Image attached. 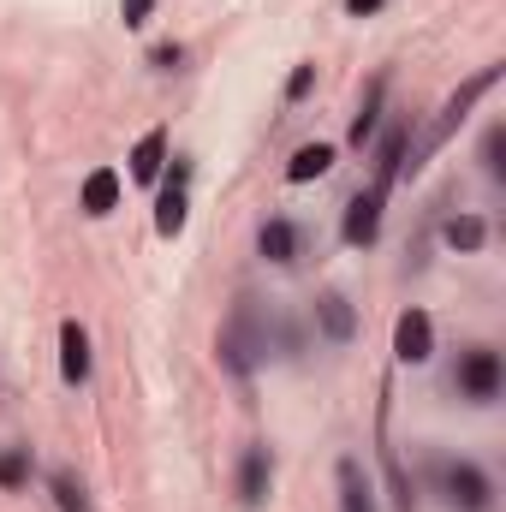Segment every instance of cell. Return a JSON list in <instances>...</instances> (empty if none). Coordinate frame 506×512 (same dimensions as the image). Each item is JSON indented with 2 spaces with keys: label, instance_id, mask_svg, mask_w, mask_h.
Here are the masks:
<instances>
[{
  "label": "cell",
  "instance_id": "52a82bcc",
  "mask_svg": "<svg viewBox=\"0 0 506 512\" xmlns=\"http://www.w3.org/2000/svg\"><path fill=\"white\" fill-rule=\"evenodd\" d=\"M268 483H274V459H268V447H251L239 459V501L245 507H262L268 501Z\"/></svg>",
  "mask_w": 506,
  "mask_h": 512
},
{
  "label": "cell",
  "instance_id": "6da1fadb",
  "mask_svg": "<svg viewBox=\"0 0 506 512\" xmlns=\"http://www.w3.org/2000/svg\"><path fill=\"white\" fill-rule=\"evenodd\" d=\"M262 358H268V322H262V310L245 298V304L233 310V322L221 328V364H227L233 376H251Z\"/></svg>",
  "mask_w": 506,
  "mask_h": 512
},
{
  "label": "cell",
  "instance_id": "ffe728a7",
  "mask_svg": "<svg viewBox=\"0 0 506 512\" xmlns=\"http://www.w3.org/2000/svg\"><path fill=\"white\" fill-rule=\"evenodd\" d=\"M30 477V453L24 447H12V453H0V489H18Z\"/></svg>",
  "mask_w": 506,
  "mask_h": 512
},
{
  "label": "cell",
  "instance_id": "ba28073f",
  "mask_svg": "<svg viewBox=\"0 0 506 512\" xmlns=\"http://www.w3.org/2000/svg\"><path fill=\"white\" fill-rule=\"evenodd\" d=\"M316 328H322L334 346H346V340L358 334V316H352L346 292H322V298H316Z\"/></svg>",
  "mask_w": 506,
  "mask_h": 512
},
{
  "label": "cell",
  "instance_id": "44dd1931",
  "mask_svg": "<svg viewBox=\"0 0 506 512\" xmlns=\"http://www.w3.org/2000/svg\"><path fill=\"white\" fill-rule=\"evenodd\" d=\"M501 143H506V131H501V126H495L489 137H483V167H489L495 179H501V167H506V161H501Z\"/></svg>",
  "mask_w": 506,
  "mask_h": 512
},
{
  "label": "cell",
  "instance_id": "7c38bea8",
  "mask_svg": "<svg viewBox=\"0 0 506 512\" xmlns=\"http://www.w3.org/2000/svg\"><path fill=\"white\" fill-rule=\"evenodd\" d=\"M405 167V126H387L381 131V149H376V191H387Z\"/></svg>",
  "mask_w": 506,
  "mask_h": 512
},
{
  "label": "cell",
  "instance_id": "7a4b0ae2",
  "mask_svg": "<svg viewBox=\"0 0 506 512\" xmlns=\"http://www.w3.org/2000/svg\"><path fill=\"white\" fill-rule=\"evenodd\" d=\"M459 393H465L471 405L501 399V358H495L489 346H471V352L459 358Z\"/></svg>",
  "mask_w": 506,
  "mask_h": 512
},
{
  "label": "cell",
  "instance_id": "277c9868",
  "mask_svg": "<svg viewBox=\"0 0 506 512\" xmlns=\"http://www.w3.org/2000/svg\"><path fill=\"white\" fill-rule=\"evenodd\" d=\"M429 352H435V322L423 310H405L393 322V358L399 364H429Z\"/></svg>",
  "mask_w": 506,
  "mask_h": 512
},
{
  "label": "cell",
  "instance_id": "30bf717a",
  "mask_svg": "<svg viewBox=\"0 0 506 512\" xmlns=\"http://www.w3.org/2000/svg\"><path fill=\"white\" fill-rule=\"evenodd\" d=\"M60 376L66 382H84L90 376V334L78 322H60Z\"/></svg>",
  "mask_w": 506,
  "mask_h": 512
},
{
  "label": "cell",
  "instance_id": "4fadbf2b",
  "mask_svg": "<svg viewBox=\"0 0 506 512\" xmlns=\"http://www.w3.org/2000/svg\"><path fill=\"white\" fill-rule=\"evenodd\" d=\"M161 155H167V131H143V137H137V149H131V179H137V185H149V179L161 173Z\"/></svg>",
  "mask_w": 506,
  "mask_h": 512
},
{
  "label": "cell",
  "instance_id": "e0dca14e",
  "mask_svg": "<svg viewBox=\"0 0 506 512\" xmlns=\"http://www.w3.org/2000/svg\"><path fill=\"white\" fill-rule=\"evenodd\" d=\"M441 239H447L453 251H483V239H489V227H483L477 215H453V221L441 227Z\"/></svg>",
  "mask_w": 506,
  "mask_h": 512
},
{
  "label": "cell",
  "instance_id": "ac0fdd59",
  "mask_svg": "<svg viewBox=\"0 0 506 512\" xmlns=\"http://www.w3.org/2000/svg\"><path fill=\"white\" fill-rule=\"evenodd\" d=\"M54 501H60V512H90V495L72 471H54Z\"/></svg>",
  "mask_w": 506,
  "mask_h": 512
},
{
  "label": "cell",
  "instance_id": "d6986e66",
  "mask_svg": "<svg viewBox=\"0 0 506 512\" xmlns=\"http://www.w3.org/2000/svg\"><path fill=\"white\" fill-rule=\"evenodd\" d=\"M381 90H387V84H370V96H364V114H358V120H352V143H358V149H364V143H370V131H376V108H381Z\"/></svg>",
  "mask_w": 506,
  "mask_h": 512
},
{
  "label": "cell",
  "instance_id": "8992f818",
  "mask_svg": "<svg viewBox=\"0 0 506 512\" xmlns=\"http://www.w3.org/2000/svg\"><path fill=\"white\" fill-rule=\"evenodd\" d=\"M495 78H501V72H495V66H489V72H477V78H471V84H465V90H459V96H453V102H447V114H441V120H435V131H429V149H435V143H441V137H453V126H459V120H465V114H471V102H477V96H483V90H495Z\"/></svg>",
  "mask_w": 506,
  "mask_h": 512
},
{
  "label": "cell",
  "instance_id": "7402d4cb",
  "mask_svg": "<svg viewBox=\"0 0 506 512\" xmlns=\"http://www.w3.org/2000/svg\"><path fill=\"white\" fill-rule=\"evenodd\" d=\"M120 12H126V24H143V18H149V12H155V0H126V6H120Z\"/></svg>",
  "mask_w": 506,
  "mask_h": 512
},
{
  "label": "cell",
  "instance_id": "5bb4252c",
  "mask_svg": "<svg viewBox=\"0 0 506 512\" xmlns=\"http://www.w3.org/2000/svg\"><path fill=\"white\" fill-rule=\"evenodd\" d=\"M328 167H334V149H328V143H304V149L292 155L286 179H292V185H310V179H322Z\"/></svg>",
  "mask_w": 506,
  "mask_h": 512
},
{
  "label": "cell",
  "instance_id": "5b68a950",
  "mask_svg": "<svg viewBox=\"0 0 506 512\" xmlns=\"http://www.w3.org/2000/svg\"><path fill=\"white\" fill-rule=\"evenodd\" d=\"M381 197H387V191H376V185H370L364 197H352V203H346V227H340V233H346V245H376V233H381Z\"/></svg>",
  "mask_w": 506,
  "mask_h": 512
},
{
  "label": "cell",
  "instance_id": "3957f363",
  "mask_svg": "<svg viewBox=\"0 0 506 512\" xmlns=\"http://www.w3.org/2000/svg\"><path fill=\"white\" fill-rule=\"evenodd\" d=\"M435 477H441V489H447V501H453V507H465V512L489 507V477H483L471 459H447Z\"/></svg>",
  "mask_w": 506,
  "mask_h": 512
},
{
  "label": "cell",
  "instance_id": "8fae6325",
  "mask_svg": "<svg viewBox=\"0 0 506 512\" xmlns=\"http://www.w3.org/2000/svg\"><path fill=\"white\" fill-rule=\"evenodd\" d=\"M179 227H185V167H173V185H167L161 203H155V233L173 239Z\"/></svg>",
  "mask_w": 506,
  "mask_h": 512
},
{
  "label": "cell",
  "instance_id": "2e32d148",
  "mask_svg": "<svg viewBox=\"0 0 506 512\" xmlns=\"http://www.w3.org/2000/svg\"><path fill=\"white\" fill-rule=\"evenodd\" d=\"M256 251L268 256V262H292V256H298V227H292V221H268L262 239H256Z\"/></svg>",
  "mask_w": 506,
  "mask_h": 512
},
{
  "label": "cell",
  "instance_id": "603a6c76",
  "mask_svg": "<svg viewBox=\"0 0 506 512\" xmlns=\"http://www.w3.org/2000/svg\"><path fill=\"white\" fill-rule=\"evenodd\" d=\"M310 78H316V72H310V66H298V72H292V84H286V96H304V90H310Z\"/></svg>",
  "mask_w": 506,
  "mask_h": 512
},
{
  "label": "cell",
  "instance_id": "9c48e42d",
  "mask_svg": "<svg viewBox=\"0 0 506 512\" xmlns=\"http://www.w3.org/2000/svg\"><path fill=\"white\" fill-rule=\"evenodd\" d=\"M334 483H340V512H376V489H370V477H364L358 459H340Z\"/></svg>",
  "mask_w": 506,
  "mask_h": 512
},
{
  "label": "cell",
  "instance_id": "9a60e30c",
  "mask_svg": "<svg viewBox=\"0 0 506 512\" xmlns=\"http://www.w3.org/2000/svg\"><path fill=\"white\" fill-rule=\"evenodd\" d=\"M114 203H120V173H114V167H96V173L84 179V209H90V215H108Z\"/></svg>",
  "mask_w": 506,
  "mask_h": 512
},
{
  "label": "cell",
  "instance_id": "cb8c5ba5",
  "mask_svg": "<svg viewBox=\"0 0 506 512\" xmlns=\"http://www.w3.org/2000/svg\"><path fill=\"white\" fill-rule=\"evenodd\" d=\"M346 6H352V18H370V12H381V6H387V0H346Z\"/></svg>",
  "mask_w": 506,
  "mask_h": 512
}]
</instances>
